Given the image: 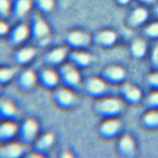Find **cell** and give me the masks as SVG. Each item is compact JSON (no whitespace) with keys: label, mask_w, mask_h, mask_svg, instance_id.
Segmentation results:
<instances>
[{"label":"cell","mask_w":158,"mask_h":158,"mask_svg":"<svg viewBox=\"0 0 158 158\" xmlns=\"http://www.w3.org/2000/svg\"><path fill=\"white\" fill-rule=\"evenodd\" d=\"M29 27L30 39L33 46L43 48L49 44L52 40L51 30L41 14L36 13L32 15Z\"/></svg>","instance_id":"cell-1"},{"label":"cell","mask_w":158,"mask_h":158,"mask_svg":"<svg viewBox=\"0 0 158 158\" xmlns=\"http://www.w3.org/2000/svg\"><path fill=\"white\" fill-rule=\"evenodd\" d=\"M52 91V101L60 109L71 110L75 109L79 104V98L76 91L62 85Z\"/></svg>","instance_id":"cell-2"},{"label":"cell","mask_w":158,"mask_h":158,"mask_svg":"<svg viewBox=\"0 0 158 158\" xmlns=\"http://www.w3.org/2000/svg\"><path fill=\"white\" fill-rule=\"evenodd\" d=\"M40 123L33 117H27L19 124L17 140L28 148L33 144L40 133Z\"/></svg>","instance_id":"cell-3"},{"label":"cell","mask_w":158,"mask_h":158,"mask_svg":"<svg viewBox=\"0 0 158 158\" xmlns=\"http://www.w3.org/2000/svg\"><path fill=\"white\" fill-rule=\"evenodd\" d=\"M61 85L73 89L78 91L83 82L80 70L66 62L57 69Z\"/></svg>","instance_id":"cell-4"},{"label":"cell","mask_w":158,"mask_h":158,"mask_svg":"<svg viewBox=\"0 0 158 158\" xmlns=\"http://www.w3.org/2000/svg\"><path fill=\"white\" fill-rule=\"evenodd\" d=\"M56 141V135L51 131L40 134L31 146L32 148L31 151L30 152H27L26 155L30 157H47L54 148Z\"/></svg>","instance_id":"cell-5"},{"label":"cell","mask_w":158,"mask_h":158,"mask_svg":"<svg viewBox=\"0 0 158 158\" xmlns=\"http://www.w3.org/2000/svg\"><path fill=\"white\" fill-rule=\"evenodd\" d=\"M70 49L64 44L52 48L46 51L42 57L43 66L57 69L67 62Z\"/></svg>","instance_id":"cell-6"},{"label":"cell","mask_w":158,"mask_h":158,"mask_svg":"<svg viewBox=\"0 0 158 158\" xmlns=\"http://www.w3.org/2000/svg\"><path fill=\"white\" fill-rule=\"evenodd\" d=\"M6 37L9 45L15 49L25 44L30 38L29 24L23 21L17 22L10 27Z\"/></svg>","instance_id":"cell-7"},{"label":"cell","mask_w":158,"mask_h":158,"mask_svg":"<svg viewBox=\"0 0 158 158\" xmlns=\"http://www.w3.org/2000/svg\"><path fill=\"white\" fill-rule=\"evenodd\" d=\"M90 35L83 30L73 29L69 31L65 37V45L70 50L86 49L91 41Z\"/></svg>","instance_id":"cell-8"},{"label":"cell","mask_w":158,"mask_h":158,"mask_svg":"<svg viewBox=\"0 0 158 158\" xmlns=\"http://www.w3.org/2000/svg\"><path fill=\"white\" fill-rule=\"evenodd\" d=\"M15 83L17 88L20 92L29 93L38 85L37 72L25 67L17 73L15 78Z\"/></svg>","instance_id":"cell-9"},{"label":"cell","mask_w":158,"mask_h":158,"mask_svg":"<svg viewBox=\"0 0 158 158\" xmlns=\"http://www.w3.org/2000/svg\"><path fill=\"white\" fill-rule=\"evenodd\" d=\"M38 84L43 88L53 91L59 86L60 81L57 69L43 66L37 72Z\"/></svg>","instance_id":"cell-10"},{"label":"cell","mask_w":158,"mask_h":158,"mask_svg":"<svg viewBox=\"0 0 158 158\" xmlns=\"http://www.w3.org/2000/svg\"><path fill=\"white\" fill-rule=\"evenodd\" d=\"M37 48L33 45H23L16 48L12 56L14 64L20 67H27L35 60L37 54Z\"/></svg>","instance_id":"cell-11"},{"label":"cell","mask_w":158,"mask_h":158,"mask_svg":"<svg viewBox=\"0 0 158 158\" xmlns=\"http://www.w3.org/2000/svg\"><path fill=\"white\" fill-rule=\"evenodd\" d=\"M27 147L17 139L0 144V158H19L27 153Z\"/></svg>","instance_id":"cell-12"},{"label":"cell","mask_w":158,"mask_h":158,"mask_svg":"<svg viewBox=\"0 0 158 158\" xmlns=\"http://www.w3.org/2000/svg\"><path fill=\"white\" fill-rule=\"evenodd\" d=\"M94 57L91 54L85 49L70 50L67 62L78 69L82 70L89 67L93 63Z\"/></svg>","instance_id":"cell-13"},{"label":"cell","mask_w":158,"mask_h":158,"mask_svg":"<svg viewBox=\"0 0 158 158\" xmlns=\"http://www.w3.org/2000/svg\"><path fill=\"white\" fill-rule=\"evenodd\" d=\"M33 8L32 0H14L12 2L10 17L16 22H22Z\"/></svg>","instance_id":"cell-14"},{"label":"cell","mask_w":158,"mask_h":158,"mask_svg":"<svg viewBox=\"0 0 158 158\" xmlns=\"http://www.w3.org/2000/svg\"><path fill=\"white\" fill-rule=\"evenodd\" d=\"M19 116V109L10 99L0 96V120L17 121Z\"/></svg>","instance_id":"cell-15"},{"label":"cell","mask_w":158,"mask_h":158,"mask_svg":"<svg viewBox=\"0 0 158 158\" xmlns=\"http://www.w3.org/2000/svg\"><path fill=\"white\" fill-rule=\"evenodd\" d=\"M81 89L89 96H98L106 89V82L103 79L98 77H90L83 80Z\"/></svg>","instance_id":"cell-16"},{"label":"cell","mask_w":158,"mask_h":158,"mask_svg":"<svg viewBox=\"0 0 158 158\" xmlns=\"http://www.w3.org/2000/svg\"><path fill=\"white\" fill-rule=\"evenodd\" d=\"M18 128L17 121L0 120V144L17 139Z\"/></svg>","instance_id":"cell-17"},{"label":"cell","mask_w":158,"mask_h":158,"mask_svg":"<svg viewBox=\"0 0 158 158\" xmlns=\"http://www.w3.org/2000/svg\"><path fill=\"white\" fill-rule=\"evenodd\" d=\"M121 107L120 102L115 98H103L99 100L95 105V110L99 114L115 113Z\"/></svg>","instance_id":"cell-18"},{"label":"cell","mask_w":158,"mask_h":158,"mask_svg":"<svg viewBox=\"0 0 158 158\" xmlns=\"http://www.w3.org/2000/svg\"><path fill=\"white\" fill-rule=\"evenodd\" d=\"M33 7L40 14L51 13L55 8V0H32Z\"/></svg>","instance_id":"cell-19"},{"label":"cell","mask_w":158,"mask_h":158,"mask_svg":"<svg viewBox=\"0 0 158 158\" xmlns=\"http://www.w3.org/2000/svg\"><path fill=\"white\" fill-rule=\"evenodd\" d=\"M15 69L11 67H0V86L10 83L17 75Z\"/></svg>","instance_id":"cell-20"},{"label":"cell","mask_w":158,"mask_h":158,"mask_svg":"<svg viewBox=\"0 0 158 158\" xmlns=\"http://www.w3.org/2000/svg\"><path fill=\"white\" fill-rule=\"evenodd\" d=\"M115 35L109 30H104L100 32L96 37V42L101 45L111 44L115 40Z\"/></svg>","instance_id":"cell-21"},{"label":"cell","mask_w":158,"mask_h":158,"mask_svg":"<svg viewBox=\"0 0 158 158\" xmlns=\"http://www.w3.org/2000/svg\"><path fill=\"white\" fill-rule=\"evenodd\" d=\"M119 127V122L116 119H108L101 126V132L104 135H110L114 133Z\"/></svg>","instance_id":"cell-22"},{"label":"cell","mask_w":158,"mask_h":158,"mask_svg":"<svg viewBox=\"0 0 158 158\" xmlns=\"http://www.w3.org/2000/svg\"><path fill=\"white\" fill-rule=\"evenodd\" d=\"M12 2L10 0H0V19H6L10 15Z\"/></svg>","instance_id":"cell-23"},{"label":"cell","mask_w":158,"mask_h":158,"mask_svg":"<svg viewBox=\"0 0 158 158\" xmlns=\"http://www.w3.org/2000/svg\"><path fill=\"white\" fill-rule=\"evenodd\" d=\"M106 74L112 79H120L124 76V70L119 67L113 66L106 70Z\"/></svg>","instance_id":"cell-24"},{"label":"cell","mask_w":158,"mask_h":158,"mask_svg":"<svg viewBox=\"0 0 158 158\" xmlns=\"http://www.w3.org/2000/svg\"><path fill=\"white\" fill-rule=\"evenodd\" d=\"M133 52L137 56H141L144 54L146 51L145 44L142 41H136L133 46Z\"/></svg>","instance_id":"cell-25"},{"label":"cell","mask_w":158,"mask_h":158,"mask_svg":"<svg viewBox=\"0 0 158 158\" xmlns=\"http://www.w3.org/2000/svg\"><path fill=\"white\" fill-rule=\"evenodd\" d=\"M126 90L128 97L132 99H138L141 96V92L136 88L131 86H128V87L126 88Z\"/></svg>","instance_id":"cell-26"},{"label":"cell","mask_w":158,"mask_h":158,"mask_svg":"<svg viewBox=\"0 0 158 158\" xmlns=\"http://www.w3.org/2000/svg\"><path fill=\"white\" fill-rule=\"evenodd\" d=\"M10 27L5 19H0V38L6 37Z\"/></svg>","instance_id":"cell-27"},{"label":"cell","mask_w":158,"mask_h":158,"mask_svg":"<svg viewBox=\"0 0 158 158\" xmlns=\"http://www.w3.org/2000/svg\"><path fill=\"white\" fill-rule=\"evenodd\" d=\"M133 141L130 136H125L122 138L120 144L122 148L126 151H130L133 148Z\"/></svg>","instance_id":"cell-28"},{"label":"cell","mask_w":158,"mask_h":158,"mask_svg":"<svg viewBox=\"0 0 158 158\" xmlns=\"http://www.w3.org/2000/svg\"><path fill=\"white\" fill-rule=\"evenodd\" d=\"M145 120L149 124L158 123V112L151 111L146 114Z\"/></svg>","instance_id":"cell-29"},{"label":"cell","mask_w":158,"mask_h":158,"mask_svg":"<svg viewBox=\"0 0 158 158\" xmlns=\"http://www.w3.org/2000/svg\"><path fill=\"white\" fill-rule=\"evenodd\" d=\"M146 17V12L143 9H138L134 14V20L136 22H141Z\"/></svg>","instance_id":"cell-30"},{"label":"cell","mask_w":158,"mask_h":158,"mask_svg":"<svg viewBox=\"0 0 158 158\" xmlns=\"http://www.w3.org/2000/svg\"><path fill=\"white\" fill-rule=\"evenodd\" d=\"M148 33L151 35H158V23H154L148 28Z\"/></svg>","instance_id":"cell-31"},{"label":"cell","mask_w":158,"mask_h":158,"mask_svg":"<svg viewBox=\"0 0 158 158\" xmlns=\"http://www.w3.org/2000/svg\"><path fill=\"white\" fill-rule=\"evenodd\" d=\"M60 157H73L72 152L68 150H63L60 152Z\"/></svg>","instance_id":"cell-32"},{"label":"cell","mask_w":158,"mask_h":158,"mask_svg":"<svg viewBox=\"0 0 158 158\" xmlns=\"http://www.w3.org/2000/svg\"><path fill=\"white\" fill-rule=\"evenodd\" d=\"M150 100L152 103L158 104V92L153 93L150 96Z\"/></svg>","instance_id":"cell-33"},{"label":"cell","mask_w":158,"mask_h":158,"mask_svg":"<svg viewBox=\"0 0 158 158\" xmlns=\"http://www.w3.org/2000/svg\"><path fill=\"white\" fill-rule=\"evenodd\" d=\"M150 80L155 84H158V73H154L150 77Z\"/></svg>","instance_id":"cell-34"},{"label":"cell","mask_w":158,"mask_h":158,"mask_svg":"<svg viewBox=\"0 0 158 158\" xmlns=\"http://www.w3.org/2000/svg\"><path fill=\"white\" fill-rule=\"evenodd\" d=\"M153 57L154 60L158 62V46L154 49V51L153 52Z\"/></svg>","instance_id":"cell-35"},{"label":"cell","mask_w":158,"mask_h":158,"mask_svg":"<svg viewBox=\"0 0 158 158\" xmlns=\"http://www.w3.org/2000/svg\"><path fill=\"white\" fill-rule=\"evenodd\" d=\"M121 2H127L128 0H120Z\"/></svg>","instance_id":"cell-36"}]
</instances>
